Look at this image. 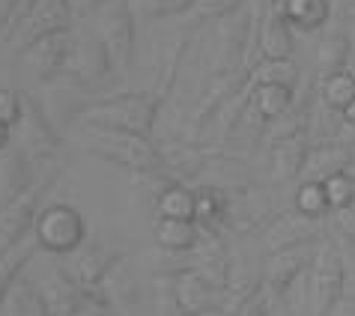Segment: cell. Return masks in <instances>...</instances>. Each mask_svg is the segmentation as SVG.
Returning a JSON list of instances; mask_svg holds the SVG:
<instances>
[{
  "instance_id": "8d00e7d4",
  "label": "cell",
  "mask_w": 355,
  "mask_h": 316,
  "mask_svg": "<svg viewBox=\"0 0 355 316\" xmlns=\"http://www.w3.org/2000/svg\"><path fill=\"white\" fill-rule=\"evenodd\" d=\"M9 141H12V128H6L3 123H0V150H6Z\"/></svg>"
},
{
  "instance_id": "d6986e66",
  "label": "cell",
  "mask_w": 355,
  "mask_h": 316,
  "mask_svg": "<svg viewBox=\"0 0 355 316\" xmlns=\"http://www.w3.org/2000/svg\"><path fill=\"white\" fill-rule=\"evenodd\" d=\"M0 310H3V316H51L36 281H27V278H18L9 286L3 301H0Z\"/></svg>"
},
{
  "instance_id": "5b68a950",
  "label": "cell",
  "mask_w": 355,
  "mask_h": 316,
  "mask_svg": "<svg viewBox=\"0 0 355 316\" xmlns=\"http://www.w3.org/2000/svg\"><path fill=\"white\" fill-rule=\"evenodd\" d=\"M75 0H42L24 24H18L12 33L6 36L9 45H15V51H27L33 42L54 33H69L75 30Z\"/></svg>"
},
{
  "instance_id": "4dcf8cb0",
  "label": "cell",
  "mask_w": 355,
  "mask_h": 316,
  "mask_svg": "<svg viewBox=\"0 0 355 316\" xmlns=\"http://www.w3.org/2000/svg\"><path fill=\"white\" fill-rule=\"evenodd\" d=\"M0 123L6 128H15L21 123V93L0 90Z\"/></svg>"
},
{
  "instance_id": "8fae6325",
  "label": "cell",
  "mask_w": 355,
  "mask_h": 316,
  "mask_svg": "<svg viewBox=\"0 0 355 316\" xmlns=\"http://www.w3.org/2000/svg\"><path fill=\"white\" fill-rule=\"evenodd\" d=\"M200 27H189V30H182V33H173V36H167L164 42L159 45V63H155V72H153V87H150V93L159 98V102L164 105V98L173 93V87L176 81H180V72H182V63H185V57H189V48L194 42V36Z\"/></svg>"
},
{
  "instance_id": "9c48e42d",
  "label": "cell",
  "mask_w": 355,
  "mask_h": 316,
  "mask_svg": "<svg viewBox=\"0 0 355 316\" xmlns=\"http://www.w3.org/2000/svg\"><path fill=\"white\" fill-rule=\"evenodd\" d=\"M111 75H114L111 54H107L96 27L87 24L81 30H75V54H72V69H69V81H75L78 87H90V84H102Z\"/></svg>"
},
{
  "instance_id": "f1b7e54d",
  "label": "cell",
  "mask_w": 355,
  "mask_h": 316,
  "mask_svg": "<svg viewBox=\"0 0 355 316\" xmlns=\"http://www.w3.org/2000/svg\"><path fill=\"white\" fill-rule=\"evenodd\" d=\"M242 0H197L194 9L189 12V27H203L212 21H221L230 12L239 9Z\"/></svg>"
},
{
  "instance_id": "836d02e7",
  "label": "cell",
  "mask_w": 355,
  "mask_h": 316,
  "mask_svg": "<svg viewBox=\"0 0 355 316\" xmlns=\"http://www.w3.org/2000/svg\"><path fill=\"white\" fill-rule=\"evenodd\" d=\"M39 3H42V0H21V3H18V9H15V15H12V21H9V27H6L3 39H6L9 33H12L18 24H24V21H27V15H31V12H33V9H36Z\"/></svg>"
},
{
  "instance_id": "484cf974",
  "label": "cell",
  "mask_w": 355,
  "mask_h": 316,
  "mask_svg": "<svg viewBox=\"0 0 355 316\" xmlns=\"http://www.w3.org/2000/svg\"><path fill=\"white\" fill-rule=\"evenodd\" d=\"M304 170H311L308 182H325L334 173H347V152H343V150L313 152L308 161H304Z\"/></svg>"
},
{
  "instance_id": "d590c367",
  "label": "cell",
  "mask_w": 355,
  "mask_h": 316,
  "mask_svg": "<svg viewBox=\"0 0 355 316\" xmlns=\"http://www.w3.org/2000/svg\"><path fill=\"white\" fill-rule=\"evenodd\" d=\"M107 0H75V15H93L98 6H105Z\"/></svg>"
},
{
  "instance_id": "d4e9b609",
  "label": "cell",
  "mask_w": 355,
  "mask_h": 316,
  "mask_svg": "<svg viewBox=\"0 0 355 316\" xmlns=\"http://www.w3.org/2000/svg\"><path fill=\"white\" fill-rule=\"evenodd\" d=\"M299 81V66L293 60H260L254 66V84H278L293 90Z\"/></svg>"
},
{
  "instance_id": "f35d334b",
  "label": "cell",
  "mask_w": 355,
  "mask_h": 316,
  "mask_svg": "<svg viewBox=\"0 0 355 316\" xmlns=\"http://www.w3.org/2000/svg\"><path fill=\"white\" fill-rule=\"evenodd\" d=\"M200 316H230L227 310H209V313H200Z\"/></svg>"
},
{
  "instance_id": "52a82bcc",
  "label": "cell",
  "mask_w": 355,
  "mask_h": 316,
  "mask_svg": "<svg viewBox=\"0 0 355 316\" xmlns=\"http://www.w3.org/2000/svg\"><path fill=\"white\" fill-rule=\"evenodd\" d=\"M15 128H18V141H21V152L27 155V161H48L60 150V134H57L54 123L48 120L45 107L27 93H21V123Z\"/></svg>"
},
{
  "instance_id": "3957f363",
  "label": "cell",
  "mask_w": 355,
  "mask_h": 316,
  "mask_svg": "<svg viewBox=\"0 0 355 316\" xmlns=\"http://www.w3.org/2000/svg\"><path fill=\"white\" fill-rule=\"evenodd\" d=\"M96 30L102 36V42L111 54L114 72L116 75H129V69L135 63V24L137 18L132 12L129 0H107L105 6L96 9Z\"/></svg>"
},
{
  "instance_id": "f546056e",
  "label": "cell",
  "mask_w": 355,
  "mask_h": 316,
  "mask_svg": "<svg viewBox=\"0 0 355 316\" xmlns=\"http://www.w3.org/2000/svg\"><path fill=\"white\" fill-rule=\"evenodd\" d=\"M295 212L308 215V218H322L329 209V200H325V191H322V182H302L299 191H295Z\"/></svg>"
},
{
  "instance_id": "74e56055",
  "label": "cell",
  "mask_w": 355,
  "mask_h": 316,
  "mask_svg": "<svg viewBox=\"0 0 355 316\" xmlns=\"http://www.w3.org/2000/svg\"><path fill=\"white\" fill-rule=\"evenodd\" d=\"M340 116H343V120H347L349 125H355V98H352L347 107H343V114H340Z\"/></svg>"
},
{
  "instance_id": "e575fe53",
  "label": "cell",
  "mask_w": 355,
  "mask_h": 316,
  "mask_svg": "<svg viewBox=\"0 0 355 316\" xmlns=\"http://www.w3.org/2000/svg\"><path fill=\"white\" fill-rule=\"evenodd\" d=\"M18 3H21V0H0V36L6 33V27H9V21H12Z\"/></svg>"
},
{
  "instance_id": "6da1fadb",
  "label": "cell",
  "mask_w": 355,
  "mask_h": 316,
  "mask_svg": "<svg viewBox=\"0 0 355 316\" xmlns=\"http://www.w3.org/2000/svg\"><path fill=\"white\" fill-rule=\"evenodd\" d=\"M81 146L90 155L102 158L107 164H120L132 173H155L162 170V150L153 137L116 132V128L81 125Z\"/></svg>"
},
{
  "instance_id": "8992f818",
  "label": "cell",
  "mask_w": 355,
  "mask_h": 316,
  "mask_svg": "<svg viewBox=\"0 0 355 316\" xmlns=\"http://www.w3.org/2000/svg\"><path fill=\"white\" fill-rule=\"evenodd\" d=\"M72 54H75V30H69L33 42L27 51H21V60L39 84H54L60 78H69Z\"/></svg>"
},
{
  "instance_id": "ba28073f",
  "label": "cell",
  "mask_w": 355,
  "mask_h": 316,
  "mask_svg": "<svg viewBox=\"0 0 355 316\" xmlns=\"http://www.w3.org/2000/svg\"><path fill=\"white\" fill-rule=\"evenodd\" d=\"M311 308L313 316H331L334 304L343 295V260L331 245H322L311 263Z\"/></svg>"
},
{
  "instance_id": "7a4b0ae2",
  "label": "cell",
  "mask_w": 355,
  "mask_h": 316,
  "mask_svg": "<svg viewBox=\"0 0 355 316\" xmlns=\"http://www.w3.org/2000/svg\"><path fill=\"white\" fill-rule=\"evenodd\" d=\"M162 102L150 90L144 93H120L107 98H93L81 114V125L116 128V132H132L153 137V128L159 123Z\"/></svg>"
},
{
  "instance_id": "44dd1931",
  "label": "cell",
  "mask_w": 355,
  "mask_h": 316,
  "mask_svg": "<svg viewBox=\"0 0 355 316\" xmlns=\"http://www.w3.org/2000/svg\"><path fill=\"white\" fill-rule=\"evenodd\" d=\"M153 236L162 248L182 254V251H194L197 239H200V230H197L194 221H176V218H155L153 221Z\"/></svg>"
},
{
  "instance_id": "e0dca14e",
  "label": "cell",
  "mask_w": 355,
  "mask_h": 316,
  "mask_svg": "<svg viewBox=\"0 0 355 316\" xmlns=\"http://www.w3.org/2000/svg\"><path fill=\"white\" fill-rule=\"evenodd\" d=\"M36 251H39V242H36L33 233L21 236L18 242L6 245V248L0 251V301H3V295H6L9 286L21 278V272L31 265Z\"/></svg>"
},
{
  "instance_id": "603a6c76",
  "label": "cell",
  "mask_w": 355,
  "mask_h": 316,
  "mask_svg": "<svg viewBox=\"0 0 355 316\" xmlns=\"http://www.w3.org/2000/svg\"><path fill=\"white\" fill-rule=\"evenodd\" d=\"M254 107L260 111L263 120H278L290 111L293 105V90L278 84H254V96H251Z\"/></svg>"
},
{
  "instance_id": "7402d4cb",
  "label": "cell",
  "mask_w": 355,
  "mask_h": 316,
  "mask_svg": "<svg viewBox=\"0 0 355 316\" xmlns=\"http://www.w3.org/2000/svg\"><path fill=\"white\" fill-rule=\"evenodd\" d=\"M159 218H176V221H194V188L191 185H171L155 200Z\"/></svg>"
},
{
  "instance_id": "d6a6232c",
  "label": "cell",
  "mask_w": 355,
  "mask_h": 316,
  "mask_svg": "<svg viewBox=\"0 0 355 316\" xmlns=\"http://www.w3.org/2000/svg\"><path fill=\"white\" fill-rule=\"evenodd\" d=\"M230 316H269V310H266V301H263V295L257 292V295H254V299L242 301L239 308H236Z\"/></svg>"
},
{
  "instance_id": "4fadbf2b",
  "label": "cell",
  "mask_w": 355,
  "mask_h": 316,
  "mask_svg": "<svg viewBox=\"0 0 355 316\" xmlns=\"http://www.w3.org/2000/svg\"><path fill=\"white\" fill-rule=\"evenodd\" d=\"M173 292H176V301H180L185 316L224 310V290L209 283L200 272H194V269L173 272Z\"/></svg>"
},
{
  "instance_id": "1f68e13d",
  "label": "cell",
  "mask_w": 355,
  "mask_h": 316,
  "mask_svg": "<svg viewBox=\"0 0 355 316\" xmlns=\"http://www.w3.org/2000/svg\"><path fill=\"white\" fill-rule=\"evenodd\" d=\"M343 57H347V45H343V39H329V42L322 45V66L325 72L334 75V72H343Z\"/></svg>"
},
{
  "instance_id": "30bf717a",
  "label": "cell",
  "mask_w": 355,
  "mask_h": 316,
  "mask_svg": "<svg viewBox=\"0 0 355 316\" xmlns=\"http://www.w3.org/2000/svg\"><path fill=\"white\" fill-rule=\"evenodd\" d=\"M54 176H48V179H36L31 188H27L21 197H15L12 203H6L3 209H0V251L6 248V245L18 242L21 236L33 233V224L39 218V212H42V194L51 188Z\"/></svg>"
},
{
  "instance_id": "9a60e30c",
  "label": "cell",
  "mask_w": 355,
  "mask_h": 316,
  "mask_svg": "<svg viewBox=\"0 0 355 316\" xmlns=\"http://www.w3.org/2000/svg\"><path fill=\"white\" fill-rule=\"evenodd\" d=\"M36 182L33 167L21 150H0V209L21 197Z\"/></svg>"
},
{
  "instance_id": "83f0119b",
  "label": "cell",
  "mask_w": 355,
  "mask_h": 316,
  "mask_svg": "<svg viewBox=\"0 0 355 316\" xmlns=\"http://www.w3.org/2000/svg\"><path fill=\"white\" fill-rule=\"evenodd\" d=\"M322 191H325V200H329V209L331 212H343L355 203V179L349 173H334L322 182Z\"/></svg>"
},
{
  "instance_id": "7c38bea8",
  "label": "cell",
  "mask_w": 355,
  "mask_h": 316,
  "mask_svg": "<svg viewBox=\"0 0 355 316\" xmlns=\"http://www.w3.org/2000/svg\"><path fill=\"white\" fill-rule=\"evenodd\" d=\"M123 260V254H114L102 245H81L69 254V278H72L84 292H98V286L107 278V272Z\"/></svg>"
},
{
  "instance_id": "cb8c5ba5",
  "label": "cell",
  "mask_w": 355,
  "mask_h": 316,
  "mask_svg": "<svg viewBox=\"0 0 355 316\" xmlns=\"http://www.w3.org/2000/svg\"><path fill=\"white\" fill-rule=\"evenodd\" d=\"M137 21H159V18L189 15L197 0H129Z\"/></svg>"
},
{
  "instance_id": "ac0fdd59",
  "label": "cell",
  "mask_w": 355,
  "mask_h": 316,
  "mask_svg": "<svg viewBox=\"0 0 355 316\" xmlns=\"http://www.w3.org/2000/svg\"><path fill=\"white\" fill-rule=\"evenodd\" d=\"M272 12H278L287 24H295L302 30H317L329 21V0H272Z\"/></svg>"
},
{
  "instance_id": "ffe728a7",
  "label": "cell",
  "mask_w": 355,
  "mask_h": 316,
  "mask_svg": "<svg viewBox=\"0 0 355 316\" xmlns=\"http://www.w3.org/2000/svg\"><path fill=\"white\" fill-rule=\"evenodd\" d=\"M263 60H293V33L278 12H269L257 33Z\"/></svg>"
},
{
  "instance_id": "4316f807",
  "label": "cell",
  "mask_w": 355,
  "mask_h": 316,
  "mask_svg": "<svg viewBox=\"0 0 355 316\" xmlns=\"http://www.w3.org/2000/svg\"><path fill=\"white\" fill-rule=\"evenodd\" d=\"M322 98L331 111H340L347 107L352 98H355V75L349 72H334V75H325V84H322Z\"/></svg>"
},
{
  "instance_id": "277c9868",
  "label": "cell",
  "mask_w": 355,
  "mask_h": 316,
  "mask_svg": "<svg viewBox=\"0 0 355 316\" xmlns=\"http://www.w3.org/2000/svg\"><path fill=\"white\" fill-rule=\"evenodd\" d=\"M84 233H87V224L81 218V212L66 203L45 206L33 224V236L39 248H45L48 254H57V256H69L75 248H81Z\"/></svg>"
},
{
  "instance_id": "2e32d148",
  "label": "cell",
  "mask_w": 355,
  "mask_h": 316,
  "mask_svg": "<svg viewBox=\"0 0 355 316\" xmlns=\"http://www.w3.org/2000/svg\"><path fill=\"white\" fill-rule=\"evenodd\" d=\"M317 251L311 248H284V251H275L266 263V281H269L275 290H290L293 281L304 272V265L313 263Z\"/></svg>"
},
{
  "instance_id": "5bb4252c",
  "label": "cell",
  "mask_w": 355,
  "mask_h": 316,
  "mask_svg": "<svg viewBox=\"0 0 355 316\" xmlns=\"http://www.w3.org/2000/svg\"><path fill=\"white\" fill-rule=\"evenodd\" d=\"M36 286H39V292H42L51 316H75L87 304V299L93 295V292H84L81 286L69 278V272L63 265H54L51 272L36 278Z\"/></svg>"
}]
</instances>
